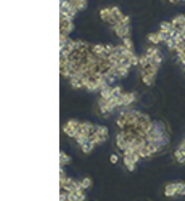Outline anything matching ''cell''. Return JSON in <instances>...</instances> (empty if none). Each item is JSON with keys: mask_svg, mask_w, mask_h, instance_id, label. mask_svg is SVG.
I'll use <instances>...</instances> for the list:
<instances>
[{"mask_svg": "<svg viewBox=\"0 0 185 201\" xmlns=\"http://www.w3.org/2000/svg\"><path fill=\"white\" fill-rule=\"evenodd\" d=\"M63 132L68 137L75 139L84 154H90L96 147L107 142L109 137L108 127L92 124L90 121H79L74 119L68 120L64 124Z\"/></svg>", "mask_w": 185, "mask_h": 201, "instance_id": "cell-1", "label": "cell"}, {"mask_svg": "<svg viewBox=\"0 0 185 201\" xmlns=\"http://www.w3.org/2000/svg\"><path fill=\"white\" fill-rule=\"evenodd\" d=\"M163 57L160 49L150 46L139 57L138 66L140 68V78L145 86H152L155 84L156 75L162 64Z\"/></svg>", "mask_w": 185, "mask_h": 201, "instance_id": "cell-3", "label": "cell"}, {"mask_svg": "<svg viewBox=\"0 0 185 201\" xmlns=\"http://www.w3.org/2000/svg\"><path fill=\"white\" fill-rule=\"evenodd\" d=\"M81 182H82L84 187H85L86 189H90V188L92 187V179L90 178V177H85V178L81 179Z\"/></svg>", "mask_w": 185, "mask_h": 201, "instance_id": "cell-6", "label": "cell"}, {"mask_svg": "<svg viewBox=\"0 0 185 201\" xmlns=\"http://www.w3.org/2000/svg\"><path fill=\"white\" fill-rule=\"evenodd\" d=\"M137 102V93L125 91L121 86H108L99 92L97 107L99 114L108 118L117 110L131 108Z\"/></svg>", "mask_w": 185, "mask_h": 201, "instance_id": "cell-2", "label": "cell"}, {"mask_svg": "<svg viewBox=\"0 0 185 201\" xmlns=\"http://www.w3.org/2000/svg\"><path fill=\"white\" fill-rule=\"evenodd\" d=\"M71 162V158L69 155H67L66 153H64L63 150L61 151V156H59V164H61V167H64L66 165L70 164Z\"/></svg>", "mask_w": 185, "mask_h": 201, "instance_id": "cell-5", "label": "cell"}, {"mask_svg": "<svg viewBox=\"0 0 185 201\" xmlns=\"http://www.w3.org/2000/svg\"><path fill=\"white\" fill-rule=\"evenodd\" d=\"M110 161H111L112 164H116V162H117V155L111 154V156H110Z\"/></svg>", "mask_w": 185, "mask_h": 201, "instance_id": "cell-7", "label": "cell"}, {"mask_svg": "<svg viewBox=\"0 0 185 201\" xmlns=\"http://www.w3.org/2000/svg\"><path fill=\"white\" fill-rule=\"evenodd\" d=\"M174 158L178 164H185V138L182 141V143L178 146V148L174 151Z\"/></svg>", "mask_w": 185, "mask_h": 201, "instance_id": "cell-4", "label": "cell"}]
</instances>
